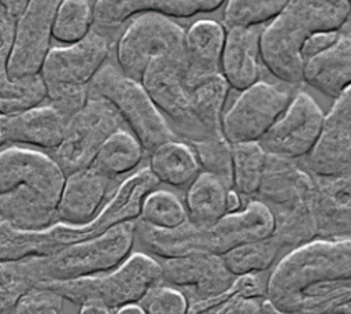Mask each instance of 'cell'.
<instances>
[{
    "label": "cell",
    "instance_id": "obj_31",
    "mask_svg": "<svg viewBox=\"0 0 351 314\" xmlns=\"http://www.w3.org/2000/svg\"><path fill=\"white\" fill-rule=\"evenodd\" d=\"M281 245L273 237L244 243L221 255L226 269L234 276H256L269 270L277 261Z\"/></svg>",
    "mask_w": 351,
    "mask_h": 314
},
{
    "label": "cell",
    "instance_id": "obj_49",
    "mask_svg": "<svg viewBox=\"0 0 351 314\" xmlns=\"http://www.w3.org/2000/svg\"><path fill=\"white\" fill-rule=\"evenodd\" d=\"M0 10H1V7H0Z\"/></svg>",
    "mask_w": 351,
    "mask_h": 314
},
{
    "label": "cell",
    "instance_id": "obj_47",
    "mask_svg": "<svg viewBox=\"0 0 351 314\" xmlns=\"http://www.w3.org/2000/svg\"><path fill=\"white\" fill-rule=\"evenodd\" d=\"M8 143L7 137V125H5V115H0V147Z\"/></svg>",
    "mask_w": 351,
    "mask_h": 314
},
{
    "label": "cell",
    "instance_id": "obj_39",
    "mask_svg": "<svg viewBox=\"0 0 351 314\" xmlns=\"http://www.w3.org/2000/svg\"><path fill=\"white\" fill-rule=\"evenodd\" d=\"M324 128L351 136V85L335 99L325 115Z\"/></svg>",
    "mask_w": 351,
    "mask_h": 314
},
{
    "label": "cell",
    "instance_id": "obj_38",
    "mask_svg": "<svg viewBox=\"0 0 351 314\" xmlns=\"http://www.w3.org/2000/svg\"><path fill=\"white\" fill-rule=\"evenodd\" d=\"M63 302L56 292L37 287L16 304L11 314H60Z\"/></svg>",
    "mask_w": 351,
    "mask_h": 314
},
{
    "label": "cell",
    "instance_id": "obj_11",
    "mask_svg": "<svg viewBox=\"0 0 351 314\" xmlns=\"http://www.w3.org/2000/svg\"><path fill=\"white\" fill-rule=\"evenodd\" d=\"M60 0H29L15 19L8 71L11 78L38 75L49 51L55 14Z\"/></svg>",
    "mask_w": 351,
    "mask_h": 314
},
{
    "label": "cell",
    "instance_id": "obj_1",
    "mask_svg": "<svg viewBox=\"0 0 351 314\" xmlns=\"http://www.w3.org/2000/svg\"><path fill=\"white\" fill-rule=\"evenodd\" d=\"M285 314H351V239H315L285 254L265 284Z\"/></svg>",
    "mask_w": 351,
    "mask_h": 314
},
{
    "label": "cell",
    "instance_id": "obj_7",
    "mask_svg": "<svg viewBox=\"0 0 351 314\" xmlns=\"http://www.w3.org/2000/svg\"><path fill=\"white\" fill-rule=\"evenodd\" d=\"M122 123L115 107L90 92L85 106L69 118L63 140L53 149L52 159L64 176L89 167L100 145L122 129Z\"/></svg>",
    "mask_w": 351,
    "mask_h": 314
},
{
    "label": "cell",
    "instance_id": "obj_35",
    "mask_svg": "<svg viewBox=\"0 0 351 314\" xmlns=\"http://www.w3.org/2000/svg\"><path fill=\"white\" fill-rule=\"evenodd\" d=\"M192 147L202 171L219 178L228 188H232V144L222 133L192 141Z\"/></svg>",
    "mask_w": 351,
    "mask_h": 314
},
{
    "label": "cell",
    "instance_id": "obj_16",
    "mask_svg": "<svg viewBox=\"0 0 351 314\" xmlns=\"http://www.w3.org/2000/svg\"><path fill=\"white\" fill-rule=\"evenodd\" d=\"M207 232L210 254L222 255L236 245L271 237L274 218L263 202L248 199L244 207L225 214L219 221L208 226Z\"/></svg>",
    "mask_w": 351,
    "mask_h": 314
},
{
    "label": "cell",
    "instance_id": "obj_46",
    "mask_svg": "<svg viewBox=\"0 0 351 314\" xmlns=\"http://www.w3.org/2000/svg\"><path fill=\"white\" fill-rule=\"evenodd\" d=\"M261 314H285V313L278 310L266 298H263V300H262V313Z\"/></svg>",
    "mask_w": 351,
    "mask_h": 314
},
{
    "label": "cell",
    "instance_id": "obj_28",
    "mask_svg": "<svg viewBox=\"0 0 351 314\" xmlns=\"http://www.w3.org/2000/svg\"><path fill=\"white\" fill-rule=\"evenodd\" d=\"M144 152L133 133L118 129L100 145L90 167L112 180L134 170L140 165Z\"/></svg>",
    "mask_w": 351,
    "mask_h": 314
},
{
    "label": "cell",
    "instance_id": "obj_27",
    "mask_svg": "<svg viewBox=\"0 0 351 314\" xmlns=\"http://www.w3.org/2000/svg\"><path fill=\"white\" fill-rule=\"evenodd\" d=\"M303 166L314 177L350 174L351 136L324 128L318 141L303 159Z\"/></svg>",
    "mask_w": 351,
    "mask_h": 314
},
{
    "label": "cell",
    "instance_id": "obj_17",
    "mask_svg": "<svg viewBox=\"0 0 351 314\" xmlns=\"http://www.w3.org/2000/svg\"><path fill=\"white\" fill-rule=\"evenodd\" d=\"M313 214L317 239H351V173L336 177H314Z\"/></svg>",
    "mask_w": 351,
    "mask_h": 314
},
{
    "label": "cell",
    "instance_id": "obj_33",
    "mask_svg": "<svg viewBox=\"0 0 351 314\" xmlns=\"http://www.w3.org/2000/svg\"><path fill=\"white\" fill-rule=\"evenodd\" d=\"M138 221L156 229H174L188 221L186 210L180 197L166 189L149 192L141 206Z\"/></svg>",
    "mask_w": 351,
    "mask_h": 314
},
{
    "label": "cell",
    "instance_id": "obj_42",
    "mask_svg": "<svg viewBox=\"0 0 351 314\" xmlns=\"http://www.w3.org/2000/svg\"><path fill=\"white\" fill-rule=\"evenodd\" d=\"M29 0H0L1 10L14 21L25 11Z\"/></svg>",
    "mask_w": 351,
    "mask_h": 314
},
{
    "label": "cell",
    "instance_id": "obj_36",
    "mask_svg": "<svg viewBox=\"0 0 351 314\" xmlns=\"http://www.w3.org/2000/svg\"><path fill=\"white\" fill-rule=\"evenodd\" d=\"M45 85V99L49 101V106L60 111L66 118L73 117L80 111L88 97H89V85H73L62 82H44Z\"/></svg>",
    "mask_w": 351,
    "mask_h": 314
},
{
    "label": "cell",
    "instance_id": "obj_4",
    "mask_svg": "<svg viewBox=\"0 0 351 314\" xmlns=\"http://www.w3.org/2000/svg\"><path fill=\"white\" fill-rule=\"evenodd\" d=\"M159 284H162L160 262L149 254L136 252L107 274L47 281L38 287L51 289L63 300L78 306L97 300L115 310L125 304L140 303Z\"/></svg>",
    "mask_w": 351,
    "mask_h": 314
},
{
    "label": "cell",
    "instance_id": "obj_25",
    "mask_svg": "<svg viewBox=\"0 0 351 314\" xmlns=\"http://www.w3.org/2000/svg\"><path fill=\"white\" fill-rule=\"evenodd\" d=\"M148 169L159 181L170 186L189 185L202 171L192 147L182 140H170L149 152Z\"/></svg>",
    "mask_w": 351,
    "mask_h": 314
},
{
    "label": "cell",
    "instance_id": "obj_12",
    "mask_svg": "<svg viewBox=\"0 0 351 314\" xmlns=\"http://www.w3.org/2000/svg\"><path fill=\"white\" fill-rule=\"evenodd\" d=\"M162 284L182 291L189 303L204 302L226 292L236 278L221 255L191 254L162 259Z\"/></svg>",
    "mask_w": 351,
    "mask_h": 314
},
{
    "label": "cell",
    "instance_id": "obj_21",
    "mask_svg": "<svg viewBox=\"0 0 351 314\" xmlns=\"http://www.w3.org/2000/svg\"><path fill=\"white\" fill-rule=\"evenodd\" d=\"M15 21L0 10V115H12L38 106L45 99V85L41 75L11 78L8 59Z\"/></svg>",
    "mask_w": 351,
    "mask_h": 314
},
{
    "label": "cell",
    "instance_id": "obj_8",
    "mask_svg": "<svg viewBox=\"0 0 351 314\" xmlns=\"http://www.w3.org/2000/svg\"><path fill=\"white\" fill-rule=\"evenodd\" d=\"M185 29L159 14H140L126 26L117 44L121 71L140 81L147 66L156 58L184 51Z\"/></svg>",
    "mask_w": 351,
    "mask_h": 314
},
{
    "label": "cell",
    "instance_id": "obj_34",
    "mask_svg": "<svg viewBox=\"0 0 351 314\" xmlns=\"http://www.w3.org/2000/svg\"><path fill=\"white\" fill-rule=\"evenodd\" d=\"M289 0H226L223 23L228 27H258L271 22Z\"/></svg>",
    "mask_w": 351,
    "mask_h": 314
},
{
    "label": "cell",
    "instance_id": "obj_26",
    "mask_svg": "<svg viewBox=\"0 0 351 314\" xmlns=\"http://www.w3.org/2000/svg\"><path fill=\"white\" fill-rule=\"evenodd\" d=\"M228 188L215 176L200 171L197 177L188 185L185 193V210L188 221L208 228L219 221L226 211V193Z\"/></svg>",
    "mask_w": 351,
    "mask_h": 314
},
{
    "label": "cell",
    "instance_id": "obj_48",
    "mask_svg": "<svg viewBox=\"0 0 351 314\" xmlns=\"http://www.w3.org/2000/svg\"><path fill=\"white\" fill-rule=\"evenodd\" d=\"M346 3H347V5H348V16H347V21H346V23L343 25V27H341L340 32L351 37V0H346Z\"/></svg>",
    "mask_w": 351,
    "mask_h": 314
},
{
    "label": "cell",
    "instance_id": "obj_32",
    "mask_svg": "<svg viewBox=\"0 0 351 314\" xmlns=\"http://www.w3.org/2000/svg\"><path fill=\"white\" fill-rule=\"evenodd\" d=\"M95 22L89 0H60L55 14L52 38L69 45L85 38Z\"/></svg>",
    "mask_w": 351,
    "mask_h": 314
},
{
    "label": "cell",
    "instance_id": "obj_43",
    "mask_svg": "<svg viewBox=\"0 0 351 314\" xmlns=\"http://www.w3.org/2000/svg\"><path fill=\"white\" fill-rule=\"evenodd\" d=\"M78 314H114V310L97 300H88L80 304Z\"/></svg>",
    "mask_w": 351,
    "mask_h": 314
},
{
    "label": "cell",
    "instance_id": "obj_5",
    "mask_svg": "<svg viewBox=\"0 0 351 314\" xmlns=\"http://www.w3.org/2000/svg\"><path fill=\"white\" fill-rule=\"evenodd\" d=\"M89 90L115 107L145 152L178 138L141 82L125 75L115 66L104 64L92 78Z\"/></svg>",
    "mask_w": 351,
    "mask_h": 314
},
{
    "label": "cell",
    "instance_id": "obj_22",
    "mask_svg": "<svg viewBox=\"0 0 351 314\" xmlns=\"http://www.w3.org/2000/svg\"><path fill=\"white\" fill-rule=\"evenodd\" d=\"M261 32L256 27H228L221 55V75L229 88L244 90L259 81Z\"/></svg>",
    "mask_w": 351,
    "mask_h": 314
},
{
    "label": "cell",
    "instance_id": "obj_6",
    "mask_svg": "<svg viewBox=\"0 0 351 314\" xmlns=\"http://www.w3.org/2000/svg\"><path fill=\"white\" fill-rule=\"evenodd\" d=\"M134 241L136 221H129L108 229L100 236L71 244L49 256H36L41 282L107 273L130 255Z\"/></svg>",
    "mask_w": 351,
    "mask_h": 314
},
{
    "label": "cell",
    "instance_id": "obj_40",
    "mask_svg": "<svg viewBox=\"0 0 351 314\" xmlns=\"http://www.w3.org/2000/svg\"><path fill=\"white\" fill-rule=\"evenodd\" d=\"M340 36H341L340 30H321V32L313 33L302 45L300 55L303 62L328 51L330 47H333L337 43Z\"/></svg>",
    "mask_w": 351,
    "mask_h": 314
},
{
    "label": "cell",
    "instance_id": "obj_20",
    "mask_svg": "<svg viewBox=\"0 0 351 314\" xmlns=\"http://www.w3.org/2000/svg\"><path fill=\"white\" fill-rule=\"evenodd\" d=\"M225 33V27L211 19H199L185 30L184 70L188 86L193 88L221 74Z\"/></svg>",
    "mask_w": 351,
    "mask_h": 314
},
{
    "label": "cell",
    "instance_id": "obj_45",
    "mask_svg": "<svg viewBox=\"0 0 351 314\" xmlns=\"http://www.w3.org/2000/svg\"><path fill=\"white\" fill-rule=\"evenodd\" d=\"M114 314H145V310L140 303H132L115 309Z\"/></svg>",
    "mask_w": 351,
    "mask_h": 314
},
{
    "label": "cell",
    "instance_id": "obj_41",
    "mask_svg": "<svg viewBox=\"0 0 351 314\" xmlns=\"http://www.w3.org/2000/svg\"><path fill=\"white\" fill-rule=\"evenodd\" d=\"M262 300L259 296H241L228 304L222 314H261Z\"/></svg>",
    "mask_w": 351,
    "mask_h": 314
},
{
    "label": "cell",
    "instance_id": "obj_30",
    "mask_svg": "<svg viewBox=\"0 0 351 314\" xmlns=\"http://www.w3.org/2000/svg\"><path fill=\"white\" fill-rule=\"evenodd\" d=\"M267 154L259 141L232 144V189L254 199L261 186Z\"/></svg>",
    "mask_w": 351,
    "mask_h": 314
},
{
    "label": "cell",
    "instance_id": "obj_37",
    "mask_svg": "<svg viewBox=\"0 0 351 314\" xmlns=\"http://www.w3.org/2000/svg\"><path fill=\"white\" fill-rule=\"evenodd\" d=\"M145 314H188L186 295L170 285L159 284L140 302Z\"/></svg>",
    "mask_w": 351,
    "mask_h": 314
},
{
    "label": "cell",
    "instance_id": "obj_29",
    "mask_svg": "<svg viewBox=\"0 0 351 314\" xmlns=\"http://www.w3.org/2000/svg\"><path fill=\"white\" fill-rule=\"evenodd\" d=\"M41 282L37 258L0 261V314H11L16 304Z\"/></svg>",
    "mask_w": 351,
    "mask_h": 314
},
{
    "label": "cell",
    "instance_id": "obj_9",
    "mask_svg": "<svg viewBox=\"0 0 351 314\" xmlns=\"http://www.w3.org/2000/svg\"><path fill=\"white\" fill-rule=\"evenodd\" d=\"M289 88L258 81L241 90L223 111L221 132L230 144L259 141L292 99Z\"/></svg>",
    "mask_w": 351,
    "mask_h": 314
},
{
    "label": "cell",
    "instance_id": "obj_18",
    "mask_svg": "<svg viewBox=\"0 0 351 314\" xmlns=\"http://www.w3.org/2000/svg\"><path fill=\"white\" fill-rule=\"evenodd\" d=\"M111 180L93 167H85L64 176V182L56 204L59 222L84 225L101 210Z\"/></svg>",
    "mask_w": 351,
    "mask_h": 314
},
{
    "label": "cell",
    "instance_id": "obj_2",
    "mask_svg": "<svg viewBox=\"0 0 351 314\" xmlns=\"http://www.w3.org/2000/svg\"><path fill=\"white\" fill-rule=\"evenodd\" d=\"M347 16L346 0H289L261 32V60L281 82L300 84L303 43L315 32L341 30Z\"/></svg>",
    "mask_w": 351,
    "mask_h": 314
},
{
    "label": "cell",
    "instance_id": "obj_24",
    "mask_svg": "<svg viewBox=\"0 0 351 314\" xmlns=\"http://www.w3.org/2000/svg\"><path fill=\"white\" fill-rule=\"evenodd\" d=\"M302 82L332 99L346 90L351 85V37L341 33L333 47L306 60Z\"/></svg>",
    "mask_w": 351,
    "mask_h": 314
},
{
    "label": "cell",
    "instance_id": "obj_13",
    "mask_svg": "<svg viewBox=\"0 0 351 314\" xmlns=\"http://www.w3.org/2000/svg\"><path fill=\"white\" fill-rule=\"evenodd\" d=\"M110 51L108 37L101 32L90 30L78 43L49 48L40 75L44 82L89 85L96 73L104 66Z\"/></svg>",
    "mask_w": 351,
    "mask_h": 314
},
{
    "label": "cell",
    "instance_id": "obj_44",
    "mask_svg": "<svg viewBox=\"0 0 351 314\" xmlns=\"http://www.w3.org/2000/svg\"><path fill=\"white\" fill-rule=\"evenodd\" d=\"M241 206H243L241 196L234 189L230 188L226 193V211L228 213H234V211L240 210Z\"/></svg>",
    "mask_w": 351,
    "mask_h": 314
},
{
    "label": "cell",
    "instance_id": "obj_10",
    "mask_svg": "<svg viewBox=\"0 0 351 314\" xmlns=\"http://www.w3.org/2000/svg\"><path fill=\"white\" fill-rule=\"evenodd\" d=\"M324 121L325 114L317 101L300 90L292 96L287 108L259 140V144L269 155L302 160L318 141Z\"/></svg>",
    "mask_w": 351,
    "mask_h": 314
},
{
    "label": "cell",
    "instance_id": "obj_15",
    "mask_svg": "<svg viewBox=\"0 0 351 314\" xmlns=\"http://www.w3.org/2000/svg\"><path fill=\"white\" fill-rule=\"evenodd\" d=\"M63 182L64 174L48 155L18 147L0 151V195L25 184L60 195Z\"/></svg>",
    "mask_w": 351,
    "mask_h": 314
},
{
    "label": "cell",
    "instance_id": "obj_23",
    "mask_svg": "<svg viewBox=\"0 0 351 314\" xmlns=\"http://www.w3.org/2000/svg\"><path fill=\"white\" fill-rule=\"evenodd\" d=\"M67 121L69 118L49 104L5 115L8 143L55 149L63 140Z\"/></svg>",
    "mask_w": 351,
    "mask_h": 314
},
{
    "label": "cell",
    "instance_id": "obj_19",
    "mask_svg": "<svg viewBox=\"0 0 351 314\" xmlns=\"http://www.w3.org/2000/svg\"><path fill=\"white\" fill-rule=\"evenodd\" d=\"M225 0H96L95 22L103 27H117L140 14H159L167 18H191L217 11Z\"/></svg>",
    "mask_w": 351,
    "mask_h": 314
},
{
    "label": "cell",
    "instance_id": "obj_14",
    "mask_svg": "<svg viewBox=\"0 0 351 314\" xmlns=\"http://www.w3.org/2000/svg\"><path fill=\"white\" fill-rule=\"evenodd\" d=\"M140 82L160 112L171 121V129L180 138L186 125L192 93L185 81L184 51L154 59Z\"/></svg>",
    "mask_w": 351,
    "mask_h": 314
},
{
    "label": "cell",
    "instance_id": "obj_3",
    "mask_svg": "<svg viewBox=\"0 0 351 314\" xmlns=\"http://www.w3.org/2000/svg\"><path fill=\"white\" fill-rule=\"evenodd\" d=\"M314 197V176L300 160L267 154L263 178L254 199L270 208L274 218L271 237L282 250H293L317 239Z\"/></svg>",
    "mask_w": 351,
    "mask_h": 314
}]
</instances>
